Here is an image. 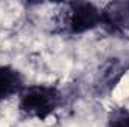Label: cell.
Segmentation results:
<instances>
[{
  "label": "cell",
  "instance_id": "obj_1",
  "mask_svg": "<svg viewBox=\"0 0 129 127\" xmlns=\"http://www.w3.org/2000/svg\"><path fill=\"white\" fill-rule=\"evenodd\" d=\"M63 96L56 85H24L18 94V109L29 118L45 121L62 105Z\"/></svg>",
  "mask_w": 129,
  "mask_h": 127
},
{
  "label": "cell",
  "instance_id": "obj_2",
  "mask_svg": "<svg viewBox=\"0 0 129 127\" xmlns=\"http://www.w3.org/2000/svg\"><path fill=\"white\" fill-rule=\"evenodd\" d=\"M59 26L68 34H83L101 27V8L90 2H69L63 5Z\"/></svg>",
  "mask_w": 129,
  "mask_h": 127
},
{
  "label": "cell",
  "instance_id": "obj_3",
  "mask_svg": "<svg viewBox=\"0 0 129 127\" xmlns=\"http://www.w3.org/2000/svg\"><path fill=\"white\" fill-rule=\"evenodd\" d=\"M101 27L110 34L129 32V0L110 2L101 8Z\"/></svg>",
  "mask_w": 129,
  "mask_h": 127
},
{
  "label": "cell",
  "instance_id": "obj_4",
  "mask_svg": "<svg viewBox=\"0 0 129 127\" xmlns=\"http://www.w3.org/2000/svg\"><path fill=\"white\" fill-rule=\"evenodd\" d=\"M24 88L21 72L12 66H0V102L12 96H18Z\"/></svg>",
  "mask_w": 129,
  "mask_h": 127
},
{
  "label": "cell",
  "instance_id": "obj_5",
  "mask_svg": "<svg viewBox=\"0 0 129 127\" xmlns=\"http://www.w3.org/2000/svg\"><path fill=\"white\" fill-rule=\"evenodd\" d=\"M105 127H129V109L125 106L113 108L107 117Z\"/></svg>",
  "mask_w": 129,
  "mask_h": 127
}]
</instances>
